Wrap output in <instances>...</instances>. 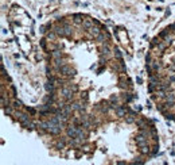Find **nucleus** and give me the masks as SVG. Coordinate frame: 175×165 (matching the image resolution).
<instances>
[{"label": "nucleus", "instance_id": "nucleus-1", "mask_svg": "<svg viewBox=\"0 0 175 165\" xmlns=\"http://www.w3.org/2000/svg\"><path fill=\"white\" fill-rule=\"evenodd\" d=\"M93 110L97 112H100L101 115H106L109 112V110H111V102L109 100H101L100 103L94 104Z\"/></svg>", "mask_w": 175, "mask_h": 165}, {"label": "nucleus", "instance_id": "nucleus-2", "mask_svg": "<svg viewBox=\"0 0 175 165\" xmlns=\"http://www.w3.org/2000/svg\"><path fill=\"white\" fill-rule=\"evenodd\" d=\"M59 74H61V76H65V77H69V79H73L77 74V71L74 68H71L69 64H66L59 68Z\"/></svg>", "mask_w": 175, "mask_h": 165}, {"label": "nucleus", "instance_id": "nucleus-3", "mask_svg": "<svg viewBox=\"0 0 175 165\" xmlns=\"http://www.w3.org/2000/svg\"><path fill=\"white\" fill-rule=\"evenodd\" d=\"M108 41H111V34H109L106 30H102V32L96 38V42H97L98 45L108 43Z\"/></svg>", "mask_w": 175, "mask_h": 165}, {"label": "nucleus", "instance_id": "nucleus-4", "mask_svg": "<svg viewBox=\"0 0 175 165\" xmlns=\"http://www.w3.org/2000/svg\"><path fill=\"white\" fill-rule=\"evenodd\" d=\"M135 99H136V95L132 94V92H128V91L122 92V94L120 95V100L124 102L125 104L131 103V102H132V100H135Z\"/></svg>", "mask_w": 175, "mask_h": 165}, {"label": "nucleus", "instance_id": "nucleus-5", "mask_svg": "<svg viewBox=\"0 0 175 165\" xmlns=\"http://www.w3.org/2000/svg\"><path fill=\"white\" fill-rule=\"evenodd\" d=\"M78 126H76V124H69V126L66 127V137L67 138H76L77 137V133H78Z\"/></svg>", "mask_w": 175, "mask_h": 165}, {"label": "nucleus", "instance_id": "nucleus-6", "mask_svg": "<svg viewBox=\"0 0 175 165\" xmlns=\"http://www.w3.org/2000/svg\"><path fill=\"white\" fill-rule=\"evenodd\" d=\"M113 111H114V115H116L117 118H124V116L128 114L129 108L125 106V104H121V106H119L117 108H114Z\"/></svg>", "mask_w": 175, "mask_h": 165}, {"label": "nucleus", "instance_id": "nucleus-7", "mask_svg": "<svg viewBox=\"0 0 175 165\" xmlns=\"http://www.w3.org/2000/svg\"><path fill=\"white\" fill-rule=\"evenodd\" d=\"M20 124H22V127H23L24 130H28V131L36 130V122L32 121V118L31 119H27V121H24V122H22Z\"/></svg>", "mask_w": 175, "mask_h": 165}, {"label": "nucleus", "instance_id": "nucleus-8", "mask_svg": "<svg viewBox=\"0 0 175 165\" xmlns=\"http://www.w3.org/2000/svg\"><path fill=\"white\" fill-rule=\"evenodd\" d=\"M93 26H94V19H92V18H85L84 22H82V24H81V27L85 30V31H89Z\"/></svg>", "mask_w": 175, "mask_h": 165}, {"label": "nucleus", "instance_id": "nucleus-9", "mask_svg": "<svg viewBox=\"0 0 175 165\" xmlns=\"http://www.w3.org/2000/svg\"><path fill=\"white\" fill-rule=\"evenodd\" d=\"M98 53H101V54H112L113 52H112L109 43H102V45H100L98 46Z\"/></svg>", "mask_w": 175, "mask_h": 165}, {"label": "nucleus", "instance_id": "nucleus-10", "mask_svg": "<svg viewBox=\"0 0 175 165\" xmlns=\"http://www.w3.org/2000/svg\"><path fill=\"white\" fill-rule=\"evenodd\" d=\"M44 37L47 38V41H49V42H55L57 39H58V35H57V32H55V31H52V30L47 31L46 34H44Z\"/></svg>", "mask_w": 175, "mask_h": 165}, {"label": "nucleus", "instance_id": "nucleus-11", "mask_svg": "<svg viewBox=\"0 0 175 165\" xmlns=\"http://www.w3.org/2000/svg\"><path fill=\"white\" fill-rule=\"evenodd\" d=\"M73 34H74V31H73V27H71V24H66L65 26V38H67V39H70L71 37H73Z\"/></svg>", "mask_w": 175, "mask_h": 165}, {"label": "nucleus", "instance_id": "nucleus-12", "mask_svg": "<svg viewBox=\"0 0 175 165\" xmlns=\"http://www.w3.org/2000/svg\"><path fill=\"white\" fill-rule=\"evenodd\" d=\"M66 138H67V137H66ZM66 138H59L58 141L55 142V149H59V150H61V149H65V146L67 145Z\"/></svg>", "mask_w": 175, "mask_h": 165}, {"label": "nucleus", "instance_id": "nucleus-13", "mask_svg": "<svg viewBox=\"0 0 175 165\" xmlns=\"http://www.w3.org/2000/svg\"><path fill=\"white\" fill-rule=\"evenodd\" d=\"M71 19H73V22L76 24H82V22H84V15L82 14H74L73 16H71Z\"/></svg>", "mask_w": 175, "mask_h": 165}, {"label": "nucleus", "instance_id": "nucleus-14", "mask_svg": "<svg viewBox=\"0 0 175 165\" xmlns=\"http://www.w3.org/2000/svg\"><path fill=\"white\" fill-rule=\"evenodd\" d=\"M3 112H4V115H7V116H9V118H11L12 115H14V112H15V107H12V106L4 107V108H3Z\"/></svg>", "mask_w": 175, "mask_h": 165}, {"label": "nucleus", "instance_id": "nucleus-15", "mask_svg": "<svg viewBox=\"0 0 175 165\" xmlns=\"http://www.w3.org/2000/svg\"><path fill=\"white\" fill-rule=\"evenodd\" d=\"M12 107H15V108H24V104L22 103L19 99H12Z\"/></svg>", "mask_w": 175, "mask_h": 165}, {"label": "nucleus", "instance_id": "nucleus-16", "mask_svg": "<svg viewBox=\"0 0 175 165\" xmlns=\"http://www.w3.org/2000/svg\"><path fill=\"white\" fill-rule=\"evenodd\" d=\"M113 57L116 60H122V54H121V52H120L117 47H114V49H113Z\"/></svg>", "mask_w": 175, "mask_h": 165}, {"label": "nucleus", "instance_id": "nucleus-17", "mask_svg": "<svg viewBox=\"0 0 175 165\" xmlns=\"http://www.w3.org/2000/svg\"><path fill=\"white\" fill-rule=\"evenodd\" d=\"M24 111H27L30 115H31V116H34V115H36V112H39L38 110L31 108V107H27V106H24Z\"/></svg>", "mask_w": 175, "mask_h": 165}, {"label": "nucleus", "instance_id": "nucleus-18", "mask_svg": "<svg viewBox=\"0 0 175 165\" xmlns=\"http://www.w3.org/2000/svg\"><path fill=\"white\" fill-rule=\"evenodd\" d=\"M144 157H146V156H143V157H137V158H135L133 164H137V165H143V164H146V160H144Z\"/></svg>", "mask_w": 175, "mask_h": 165}, {"label": "nucleus", "instance_id": "nucleus-19", "mask_svg": "<svg viewBox=\"0 0 175 165\" xmlns=\"http://www.w3.org/2000/svg\"><path fill=\"white\" fill-rule=\"evenodd\" d=\"M67 87H69V88L73 91V94H77V92H78V89H79V87L77 85V84H71V82H70Z\"/></svg>", "mask_w": 175, "mask_h": 165}, {"label": "nucleus", "instance_id": "nucleus-20", "mask_svg": "<svg viewBox=\"0 0 175 165\" xmlns=\"http://www.w3.org/2000/svg\"><path fill=\"white\" fill-rule=\"evenodd\" d=\"M81 100H84L85 104L89 102V96H88V94H84V95H82V96H81Z\"/></svg>", "mask_w": 175, "mask_h": 165}, {"label": "nucleus", "instance_id": "nucleus-21", "mask_svg": "<svg viewBox=\"0 0 175 165\" xmlns=\"http://www.w3.org/2000/svg\"><path fill=\"white\" fill-rule=\"evenodd\" d=\"M46 29H47L46 26H42V27H39V32H42V34H46Z\"/></svg>", "mask_w": 175, "mask_h": 165}, {"label": "nucleus", "instance_id": "nucleus-22", "mask_svg": "<svg viewBox=\"0 0 175 165\" xmlns=\"http://www.w3.org/2000/svg\"><path fill=\"white\" fill-rule=\"evenodd\" d=\"M81 156H82V153H81V152H76V158H79Z\"/></svg>", "mask_w": 175, "mask_h": 165}]
</instances>
